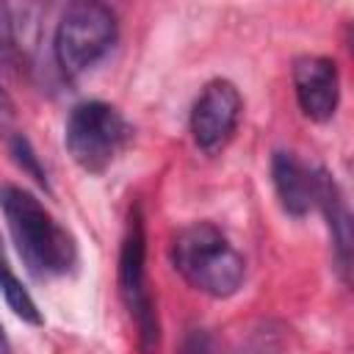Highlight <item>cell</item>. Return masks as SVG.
Segmentation results:
<instances>
[{"label": "cell", "instance_id": "8992f818", "mask_svg": "<svg viewBox=\"0 0 354 354\" xmlns=\"http://www.w3.org/2000/svg\"><path fill=\"white\" fill-rule=\"evenodd\" d=\"M241 113H243V97H241L238 86L227 77L207 80L202 86V91L196 94V100L191 105V116H188L194 144L205 155L221 152L230 144V138L235 136Z\"/></svg>", "mask_w": 354, "mask_h": 354}, {"label": "cell", "instance_id": "52a82bcc", "mask_svg": "<svg viewBox=\"0 0 354 354\" xmlns=\"http://www.w3.org/2000/svg\"><path fill=\"white\" fill-rule=\"evenodd\" d=\"M299 111L310 122H329L340 105V72L326 55H299L290 69Z\"/></svg>", "mask_w": 354, "mask_h": 354}, {"label": "cell", "instance_id": "7a4b0ae2", "mask_svg": "<svg viewBox=\"0 0 354 354\" xmlns=\"http://www.w3.org/2000/svg\"><path fill=\"white\" fill-rule=\"evenodd\" d=\"M177 274L210 299H230L243 288L246 260L213 221L185 224L171 241Z\"/></svg>", "mask_w": 354, "mask_h": 354}, {"label": "cell", "instance_id": "5bb4252c", "mask_svg": "<svg viewBox=\"0 0 354 354\" xmlns=\"http://www.w3.org/2000/svg\"><path fill=\"white\" fill-rule=\"evenodd\" d=\"M14 122V102L8 97V91L0 86V133H6Z\"/></svg>", "mask_w": 354, "mask_h": 354}, {"label": "cell", "instance_id": "3957f363", "mask_svg": "<svg viewBox=\"0 0 354 354\" xmlns=\"http://www.w3.org/2000/svg\"><path fill=\"white\" fill-rule=\"evenodd\" d=\"M119 39V22L111 6L80 0L66 6L53 33V58L64 77L88 72Z\"/></svg>", "mask_w": 354, "mask_h": 354}, {"label": "cell", "instance_id": "7c38bea8", "mask_svg": "<svg viewBox=\"0 0 354 354\" xmlns=\"http://www.w3.org/2000/svg\"><path fill=\"white\" fill-rule=\"evenodd\" d=\"M11 155H14V160L19 163L22 171H28L39 185L47 188V171H44V166L39 163V155L33 152V147H30V141H28L25 136H14V138H11Z\"/></svg>", "mask_w": 354, "mask_h": 354}, {"label": "cell", "instance_id": "30bf717a", "mask_svg": "<svg viewBox=\"0 0 354 354\" xmlns=\"http://www.w3.org/2000/svg\"><path fill=\"white\" fill-rule=\"evenodd\" d=\"M0 293H3V299H6V304L14 310V315H19L22 321H28V324H41V313H39V307H36V301L30 299V293L25 290V285L17 279V274L6 266V260H3V254H0Z\"/></svg>", "mask_w": 354, "mask_h": 354}, {"label": "cell", "instance_id": "8fae6325", "mask_svg": "<svg viewBox=\"0 0 354 354\" xmlns=\"http://www.w3.org/2000/svg\"><path fill=\"white\" fill-rule=\"evenodd\" d=\"M19 53H22V44L17 36V22L11 17V8L0 3V64L14 66Z\"/></svg>", "mask_w": 354, "mask_h": 354}, {"label": "cell", "instance_id": "5b68a950", "mask_svg": "<svg viewBox=\"0 0 354 354\" xmlns=\"http://www.w3.org/2000/svg\"><path fill=\"white\" fill-rule=\"evenodd\" d=\"M119 296L127 307L130 321L136 324V340L141 354H155L160 346V321L155 310V299L147 285V235L141 210L133 207L127 218V230L119 249Z\"/></svg>", "mask_w": 354, "mask_h": 354}, {"label": "cell", "instance_id": "ba28073f", "mask_svg": "<svg viewBox=\"0 0 354 354\" xmlns=\"http://www.w3.org/2000/svg\"><path fill=\"white\" fill-rule=\"evenodd\" d=\"M321 171L315 166H307L299 160L293 152L277 149L271 155V183L277 191V199L282 210L293 218L307 216L315 202H318V185H321Z\"/></svg>", "mask_w": 354, "mask_h": 354}, {"label": "cell", "instance_id": "9a60e30c", "mask_svg": "<svg viewBox=\"0 0 354 354\" xmlns=\"http://www.w3.org/2000/svg\"><path fill=\"white\" fill-rule=\"evenodd\" d=\"M0 354H11V343H8L6 332H3V326H0Z\"/></svg>", "mask_w": 354, "mask_h": 354}, {"label": "cell", "instance_id": "277c9868", "mask_svg": "<svg viewBox=\"0 0 354 354\" xmlns=\"http://www.w3.org/2000/svg\"><path fill=\"white\" fill-rule=\"evenodd\" d=\"M130 138V122L119 108L102 100L77 102L64 124V147L72 160L88 174H102L124 152Z\"/></svg>", "mask_w": 354, "mask_h": 354}, {"label": "cell", "instance_id": "4fadbf2b", "mask_svg": "<svg viewBox=\"0 0 354 354\" xmlns=\"http://www.w3.org/2000/svg\"><path fill=\"white\" fill-rule=\"evenodd\" d=\"M210 351H213L210 348V335L205 329H191L183 337L180 348H177V354H210Z\"/></svg>", "mask_w": 354, "mask_h": 354}, {"label": "cell", "instance_id": "9c48e42d", "mask_svg": "<svg viewBox=\"0 0 354 354\" xmlns=\"http://www.w3.org/2000/svg\"><path fill=\"white\" fill-rule=\"evenodd\" d=\"M315 207H321L326 227H329V238H332V257H335V268L340 274V279H348V266H351V213H348V202L343 188L337 185V180L324 169L321 171V185H318V202Z\"/></svg>", "mask_w": 354, "mask_h": 354}, {"label": "cell", "instance_id": "6da1fadb", "mask_svg": "<svg viewBox=\"0 0 354 354\" xmlns=\"http://www.w3.org/2000/svg\"><path fill=\"white\" fill-rule=\"evenodd\" d=\"M0 213L30 277L58 279L75 271L77 241L36 194L11 183L0 185Z\"/></svg>", "mask_w": 354, "mask_h": 354}]
</instances>
